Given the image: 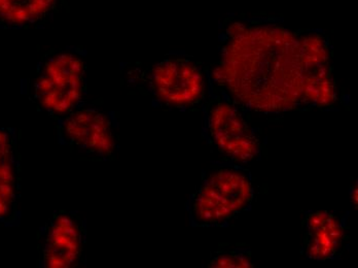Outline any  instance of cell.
I'll use <instances>...</instances> for the list:
<instances>
[{
    "instance_id": "cell-11",
    "label": "cell",
    "mask_w": 358,
    "mask_h": 268,
    "mask_svg": "<svg viewBox=\"0 0 358 268\" xmlns=\"http://www.w3.org/2000/svg\"><path fill=\"white\" fill-rule=\"evenodd\" d=\"M209 267H250L251 262L248 258L239 254H226L215 257L209 262Z\"/></svg>"
},
{
    "instance_id": "cell-6",
    "label": "cell",
    "mask_w": 358,
    "mask_h": 268,
    "mask_svg": "<svg viewBox=\"0 0 358 268\" xmlns=\"http://www.w3.org/2000/svg\"><path fill=\"white\" fill-rule=\"evenodd\" d=\"M62 134L73 149L108 158L115 150V135L108 115L94 108L72 111L62 125Z\"/></svg>"
},
{
    "instance_id": "cell-10",
    "label": "cell",
    "mask_w": 358,
    "mask_h": 268,
    "mask_svg": "<svg viewBox=\"0 0 358 268\" xmlns=\"http://www.w3.org/2000/svg\"><path fill=\"white\" fill-rule=\"evenodd\" d=\"M57 0H0V26L26 28L51 14Z\"/></svg>"
},
{
    "instance_id": "cell-3",
    "label": "cell",
    "mask_w": 358,
    "mask_h": 268,
    "mask_svg": "<svg viewBox=\"0 0 358 268\" xmlns=\"http://www.w3.org/2000/svg\"><path fill=\"white\" fill-rule=\"evenodd\" d=\"M252 198L248 174L237 169H220L203 182L194 196L192 216L200 225H220L245 211Z\"/></svg>"
},
{
    "instance_id": "cell-4",
    "label": "cell",
    "mask_w": 358,
    "mask_h": 268,
    "mask_svg": "<svg viewBox=\"0 0 358 268\" xmlns=\"http://www.w3.org/2000/svg\"><path fill=\"white\" fill-rule=\"evenodd\" d=\"M84 225L78 215L61 211L45 224L38 241L39 256L43 267H78L84 251Z\"/></svg>"
},
{
    "instance_id": "cell-5",
    "label": "cell",
    "mask_w": 358,
    "mask_h": 268,
    "mask_svg": "<svg viewBox=\"0 0 358 268\" xmlns=\"http://www.w3.org/2000/svg\"><path fill=\"white\" fill-rule=\"evenodd\" d=\"M152 91L161 101L173 108H187L200 101L205 84L202 73L185 58L165 59L150 75Z\"/></svg>"
},
{
    "instance_id": "cell-1",
    "label": "cell",
    "mask_w": 358,
    "mask_h": 268,
    "mask_svg": "<svg viewBox=\"0 0 358 268\" xmlns=\"http://www.w3.org/2000/svg\"><path fill=\"white\" fill-rule=\"evenodd\" d=\"M215 77L257 111H287L304 101L307 62L301 38L279 26L235 24Z\"/></svg>"
},
{
    "instance_id": "cell-8",
    "label": "cell",
    "mask_w": 358,
    "mask_h": 268,
    "mask_svg": "<svg viewBox=\"0 0 358 268\" xmlns=\"http://www.w3.org/2000/svg\"><path fill=\"white\" fill-rule=\"evenodd\" d=\"M19 160L14 134L0 128V224H10L17 216Z\"/></svg>"
},
{
    "instance_id": "cell-7",
    "label": "cell",
    "mask_w": 358,
    "mask_h": 268,
    "mask_svg": "<svg viewBox=\"0 0 358 268\" xmlns=\"http://www.w3.org/2000/svg\"><path fill=\"white\" fill-rule=\"evenodd\" d=\"M209 134L222 154L239 162L252 160L259 153V141L240 113L231 104L220 102L209 113Z\"/></svg>"
},
{
    "instance_id": "cell-2",
    "label": "cell",
    "mask_w": 358,
    "mask_h": 268,
    "mask_svg": "<svg viewBox=\"0 0 358 268\" xmlns=\"http://www.w3.org/2000/svg\"><path fill=\"white\" fill-rule=\"evenodd\" d=\"M85 73V62L76 54L64 52L48 58L34 83L37 104L53 115L71 114L84 96Z\"/></svg>"
},
{
    "instance_id": "cell-9",
    "label": "cell",
    "mask_w": 358,
    "mask_h": 268,
    "mask_svg": "<svg viewBox=\"0 0 358 268\" xmlns=\"http://www.w3.org/2000/svg\"><path fill=\"white\" fill-rule=\"evenodd\" d=\"M306 248L310 258L327 260L337 254L343 241L339 219L329 211H315L306 218Z\"/></svg>"
}]
</instances>
